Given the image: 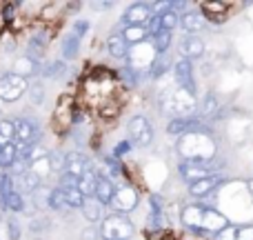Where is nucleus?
Segmentation results:
<instances>
[{"label":"nucleus","instance_id":"7","mask_svg":"<svg viewBox=\"0 0 253 240\" xmlns=\"http://www.w3.org/2000/svg\"><path fill=\"white\" fill-rule=\"evenodd\" d=\"M153 16L149 2H133L131 7H126V11L123 13V27H147L149 18Z\"/></svg>","mask_w":253,"mask_h":240},{"label":"nucleus","instance_id":"42","mask_svg":"<svg viewBox=\"0 0 253 240\" xmlns=\"http://www.w3.org/2000/svg\"><path fill=\"white\" fill-rule=\"evenodd\" d=\"M7 229H9V240H20L22 227H20V223H18V218H9L7 220Z\"/></svg>","mask_w":253,"mask_h":240},{"label":"nucleus","instance_id":"2","mask_svg":"<svg viewBox=\"0 0 253 240\" xmlns=\"http://www.w3.org/2000/svg\"><path fill=\"white\" fill-rule=\"evenodd\" d=\"M16 122V144H18V153L27 151V147H34L40 143V125L36 118L22 116V118L13 120Z\"/></svg>","mask_w":253,"mask_h":240},{"label":"nucleus","instance_id":"29","mask_svg":"<svg viewBox=\"0 0 253 240\" xmlns=\"http://www.w3.org/2000/svg\"><path fill=\"white\" fill-rule=\"evenodd\" d=\"M62 193H65V198H67V205H69V209H83V205H84V200H87V198L80 193L78 187L62 189Z\"/></svg>","mask_w":253,"mask_h":240},{"label":"nucleus","instance_id":"51","mask_svg":"<svg viewBox=\"0 0 253 240\" xmlns=\"http://www.w3.org/2000/svg\"><path fill=\"white\" fill-rule=\"evenodd\" d=\"M2 176H4V169H2V165H0V178H2Z\"/></svg>","mask_w":253,"mask_h":240},{"label":"nucleus","instance_id":"4","mask_svg":"<svg viewBox=\"0 0 253 240\" xmlns=\"http://www.w3.org/2000/svg\"><path fill=\"white\" fill-rule=\"evenodd\" d=\"M129 131V140L131 144H138V147H149L153 143V127L144 116H133L126 125Z\"/></svg>","mask_w":253,"mask_h":240},{"label":"nucleus","instance_id":"25","mask_svg":"<svg viewBox=\"0 0 253 240\" xmlns=\"http://www.w3.org/2000/svg\"><path fill=\"white\" fill-rule=\"evenodd\" d=\"M20 178H22V192L25 193H31V196H34V193L42 187V178H40L36 171H31V169L27 171V174H22Z\"/></svg>","mask_w":253,"mask_h":240},{"label":"nucleus","instance_id":"1","mask_svg":"<svg viewBox=\"0 0 253 240\" xmlns=\"http://www.w3.org/2000/svg\"><path fill=\"white\" fill-rule=\"evenodd\" d=\"M100 238L102 240H131L135 234V227L126 216L123 214H111L105 216L100 223Z\"/></svg>","mask_w":253,"mask_h":240},{"label":"nucleus","instance_id":"50","mask_svg":"<svg viewBox=\"0 0 253 240\" xmlns=\"http://www.w3.org/2000/svg\"><path fill=\"white\" fill-rule=\"evenodd\" d=\"M247 189H249V193L253 196V180H247Z\"/></svg>","mask_w":253,"mask_h":240},{"label":"nucleus","instance_id":"27","mask_svg":"<svg viewBox=\"0 0 253 240\" xmlns=\"http://www.w3.org/2000/svg\"><path fill=\"white\" fill-rule=\"evenodd\" d=\"M16 160H18V144L7 143L2 147V151H0V165H2V169H9Z\"/></svg>","mask_w":253,"mask_h":240},{"label":"nucleus","instance_id":"10","mask_svg":"<svg viewBox=\"0 0 253 240\" xmlns=\"http://www.w3.org/2000/svg\"><path fill=\"white\" fill-rule=\"evenodd\" d=\"M222 183H224V176L222 174H211V176H207V178L198 180V183L189 185V196L205 198V196H209L211 192H215V189H218Z\"/></svg>","mask_w":253,"mask_h":240},{"label":"nucleus","instance_id":"9","mask_svg":"<svg viewBox=\"0 0 253 240\" xmlns=\"http://www.w3.org/2000/svg\"><path fill=\"white\" fill-rule=\"evenodd\" d=\"M67 174L76 176V178H83V176H93V162L89 160L84 153L80 151H69L67 153Z\"/></svg>","mask_w":253,"mask_h":240},{"label":"nucleus","instance_id":"3","mask_svg":"<svg viewBox=\"0 0 253 240\" xmlns=\"http://www.w3.org/2000/svg\"><path fill=\"white\" fill-rule=\"evenodd\" d=\"M27 89H29V83H27V78H22V76L13 74V71L0 76V100L2 102L20 100L27 94Z\"/></svg>","mask_w":253,"mask_h":240},{"label":"nucleus","instance_id":"23","mask_svg":"<svg viewBox=\"0 0 253 240\" xmlns=\"http://www.w3.org/2000/svg\"><path fill=\"white\" fill-rule=\"evenodd\" d=\"M80 43H83V38H80V36H76L74 31H71V34L62 40V47H60L62 49V58H65V60H71V58L78 56Z\"/></svg>","mask_w":253,"mask_h":240},{"label":"nucleus","instance_id":"39","mask_svg":"<svg viewBox=\"0 0 253 240\" xmlns=\"http://www.w3.org/2000/svg\"><path fill=\"white\" fill-rule=\"evenodd\" d=\"M29 96H31V105H42V100H44V89H42V85L40 83H36V85H29Z\"/></svg>","mask_w":253,"mask_h":240},{"label":"nucleus","instance_id":"38","mask_svg":"<svg viewBox=\"0 0 253 240\" xmlns=\"http://www.w3.org/2000/svg\"><path fill=\"white\" fill-rule=\"evenodd\" d=\"M229 9V2H202L200 4V11L202 16H207V13H224Z\"/></svg>","mask_w":253,"mask_h":240},{"label":"nucleus","instance_id":"43","mask_svg":"<svg viewBox=\"0 0 253 240\" xmlns=\"http://www.w3.org/2000/svg\"><path fill=\"white\" fill-rule=\"evenodd\" d=\"M236 240H253V225L236 227Z\"/></svg>","mask_w":253,"mask_h":240},{"label":"nucleus","instance_id":"28","mask_svg":"<svg viewBox=\"0 0 253 240\" xmlns=\"http://www.w3.org/2000/svg\"><path fill=\"white\" fill-rule=\"evenodd\" d=\"M49 209H53V211H67V209H69L62 189H58V187L51 189V193H49Z\"/></svg>","mask_w":253,"mask_h":240},{"label":"nucleus","instance_id":"26","mask_svg":"<svg viewBox=\"0 0 253 240\" xmlns=\"http://www.w3.org/2000/svg\"><path fill=\"white\" fill-rule=\"evenodd\" d=\"M2 207L7 211H11V214H22V211H25V198H22V193L16 189V192H11L4 198Z\"/></svg>","mask_w":253,"mask_h":240},{"label":"nucleus","instance_id":"13","mask_svg":"<svg viewBox=\"0 0 253 240\" xmlns=\"http://www.w3.org/2000/svg\"><path fill=\"white\" fill-rule=\"evenodd\" d=\"M116 192H118V187H116L114 183H111L109 178H105V176H98V183H96V200L100 202L102 207L105 205H114V198H116Z\"/></svg>","mask_w":253,"mask_h":240},{"label":"nucleus","instance_id":"6","mask_svg":"<svg viewBox=\"0 0 253 240\" xmlns=\"http://www.w3.org/2000/svg\"><path fill=\"white\" fill-rule=\"evenodd\" d=\"M156 58H158V53H156V49H153V45H147V43L135 45V47L129 49V53H126V62H129V67L133 71L149 69Z\"/></svg>","mask_w":253,"mask_h":240},{"label":"nucleus","instance_id":"14","mask_svg":"<svg viewBox=\"0 0 253 240\" xmlns=\"http://www.w3.org/2000/svg\"><path fill=\"white\" fill-rule=\"evenodd\" d=\"M114 205L118 207L120 211H133L135 207H138V193L133 192L131 187H120L118 192H116V198H114Z\"/></svg>","mask_w":253,"mask_h":240},{"label":"nucleus","instance_id":"17","mask_svg":"<svg viewBox=\"0 0 253 240\" xmlns=\"http://www.w3.org/2000/svg\"><path fill=\"white\" fill-rule=\"evenodd\" d=\"M38 71H40V62L34 60L31 56H27V53L16 58V62H13V74L22 76V78H29V76L38 74Z\"/></svg>","mask_w":253,"mask_h":240},{"label":"nucleus","instance_id":"46","mask_svg":"<svg viewBox=\"0 0 253 240\" xmlns=\"http://www.w3.org/2000/svg\"><path fill=\"white\" fill-rule=\"evenodd\" d=\"M215 240H236V227H233V225H229L224 232H220L218 236H215Z\"/></svg>","mask_w":253,"mask_h":240},{"label":"nucleus","instance_id":"37","mask_svg":"<svg viewBox=\"0 0 253 240\" xmlns=\"http://www.w3.org/2000/svg\"><path fill=\"white\" fill-rule=\"evenodd\" d=\"M49 193H51V189H47V187H40L34 193V202L38 209H49Z\"/></svg>","mask_w":253,"mask_h":240},{"label":"nucleus","instance_id":"36","mask_svg":"<svg viewBox=\"0 0 253 240\" xmlns=\"http://www.w3.org/2000/svg\"><path fill=\"white\" fill-rule=\"evenodd\" d=\"M11 192H16V185H13V176H11V174H4L2 178H0V205H2L4 198H7Z\"/></svg>","mask_w":253,"mask_h":240},{"label":"nucleus","instance_id":"31","mask_svg":"<svg viewBox=\"0 0 253 240\" xmlns=\"http://www.w3.org/2000/svg\"><path fill=\"white\" fill-rule=\"evenodd\" d=\"M96 183H98L96 174L93 176H83V178H80V185H78L80 193H83L84 198H93L96 196Z\"/></svg>","mask_w":253,"mask_h":240},{"label":"nucleus","instance_id":"22","mask_svg":"<svg viewBox=\"0 0 253 240\" xmlns=\"http://www.w3.org/2000/svg\"><path fill=\"white\" fill-rule=\"evenodd\" d=\"M83 216L89 220V223H102V205L96 200V198H87L84 200V205H83Z\"/></svg>","mask_w":253,"mask_h":240},{"label":"nucleus","instance_id":"44","mask_svg":"<svg viewBox=\"0 0 253 240\" xmlns=\"http://www.w3.org/2000/svg\"><path fill=\"white\" fill-rule=\"evenodd\" d=\"M100 238V229L93 227V225H89V227L83 229V240H98Z\"/></svg>","mask_w":253,"mask_h":240},{"label":"nucleus","instance_id":"18","mask_svg":"<svg viewBox=\"0 0 253 240\" xmlns=\"http://www.w3.org/2000/svg\"><path fill=\"white\" fill-rule=\"evenodd\" d=\"M205 53V43L198 36H187L182 40V58L187 60H193V58H200Z\"/></svg>","mask_w":253,"mask_h":240},{"label":"nucleus","instance_id":"30","mask_svg":"<svg viewBox=\"0 0 253 240\" xmlns=\"http://www.w3.org/2000/svg\"><path fill=\"white\" fill-rule=\"evenodd\" d=\"M160 18H162V29L165 31H173L175 27L180 25V13L169 7H167L165 11H160Z\"/></svg>","mask_w":253,"mask_h":240},{"label":"nucleus","instance_id":"47","mask_svg":"<svg viewBox=\"0 0 253 240\" xmlns=\"http://www.w3.org/2000/svg\"><path fill=\"white\" fill-rule=\"evenodd\" d=\"M87 29H89V22L78 20V22H76V25H74V29H71V31H74L76 36H80V38H83V36H84V31H87Z\"/></svg>","mask_w":253,"mask_h":240},{"label":"nucleus","instance_id":"15","mask_svg":"<svg viewBox=\"0 0 253 240\" xmlns=\"http://www.w3.org/2000/svg\"><path fill=\"white\" fill-rule=\"evenodd\" d=\"M202 25H205V16H202L200 9H187V11L180 16V27H182L184 31H189V34L200 31Z\"/></svg>","mask_w":253,"mask_h":240},{"label":"nucleus","instance_id":"48","mask_svg":"<svg viewBox=\"0 0 253 240\" xmlns=\"http://www.w3.org/2000/svg\"><path fill=\"white\" fill-rule=\"evenodd\" d=\"M40 227H49V220L47 218H40V220H34V223H31V232H42V229Z\"/></svg>","mask_w":253,"mask_h":240},{"label":"nucleus","instance_id":"34","mask_svg":"<svg viewBox=\"0 0 253 240\" xmlns=\"http://www.w3.org/2000/svg\"><path fill=\"white\" fill-rule=\"evenodd\" d=\"M0 138L7 140V143H13L16 140V122L9 118L0 120Z\"/></svg>","mask_w":253,"mask_h":240},{"label":"nucleus","instance_id":"12","mask_svg":"<svg viewBox=\"0 0 253 240\" xmlns=\"http://www.w3.org/2000/svg\"><path fill=\"white\" fill-rule=\"evenodd\" d=\"M229 218L224 214H220V211H215V209H209L207 207V214H205V223H202V229L205 232H209V234H213V236H218L220 232H224V229L229 227Z\"/></svg>","mask_w":253,"mask_h":240},{"label":"nucleus","instance_id":"20","mask_svg":"<svg viewBox=\"0 0 253 240\" xmlns=\"http://www.w3.org/2000/svg\"><path fill=\"white\" fill-rule=\"evenodd\" d=\"M44 49H47V36H44V31H40V34L31 36L29 43H27V56L38 60V58L44 56Z\"/></svg>","mask_w":253,"mask_h":240},{"label":"nucleus","instance_id":"19","mask_svg":"<svg viewBox=\"0 0 253 240\" xmlns=\"http://www.w3.org/2000/svg\"><path fill=\"white\" fill-rule=\"evenodd\" d=\"M107 51L111 53V58H118V60L126 58L129 45H126V40L123 38V34H111L109 38H107Z\"/></svg>","mask_w":253,"mask_h":240},{"label":"nucleus","instance_id":"49","mask_svg":"<svg viewBox=\"0 0 253 240\" xmlns=\"http://www.w3.org/2000/svg\"><path fill=\"white\" fill-rule=\"evenodd\" d=\"M16 7H18L16 2H13V4H7V7H4V20H11V18H13V11H16Z\"/></svg>","mask_w":253,"mask_h":240},{"label":"nucleus","instance_id":"21","mask_svg":"<svg viewBox=\"0 0 253 240\" xmlns=\"http://www.w3.org/2000/svg\"><path fill=\"white\" fill-rule=\"evenodd\" d=\"M120 34H123V38L126 40V45H131V47L147 43V38H149L147 27H125Z\"/></svg>","mask_w":253,"mask_h":240},{"label":"nucleus","instance_id":"5","mask_svg":"<svg viewBox=\"0 0 253 240\" xmlns=\"http://www.w3.org/2000/svg\"><path fill=\"white\" fill-rule=\"evenodd\" d=\"M173 78H175V85H178L180 92H184V94H189V96L196 98L198 89H196V76H193L191 60L180 58V60L173 65Z\"/></svg>","mask_w":253,"mask_h":240},{"label":"nucleus","instance_id":"32","mask_svg":"<svg viewBox=\"0 0 253 240\" xmlns=\"http://www.w3.org/2000/svg\"><path fill=\"white\" fill-rule=\"evenodd\" d=\"M153 49H156V53L158 56H162V53L167 51V49H169V45H171V31H165L162 29L160 34L156 36V38H153Z\"/></svg>","mask_w":253,"mask_h":240},{"label":"nucleus","instance_id":"35","mask_svg":"<svg viewBox=\"0 0 253 240\" xmlns=\"http://www.w3.org/2000/svg\"><path fill=\"white\" fill-rule=\"evenodd\" d=\"M65 71H67L65 60H53L42 69V76H47V78H60Z\"/></svg>","mask_w":253,"mask_h":240},{"label":"nucleus","instance_id":"11","mask_svg":"<svg viewBox=\"0 0 253 240\" xmlns=\"http://www.w3.org/2000/svg\"><path fill=\"white\" fill-rule=\"evenodd\" d=\"M205 214H207V207L205 205H189V207H184V209H182V214H180V220H182L184 227L198 232V229H202Z\"/></svg>","mask_w":253,"mask_h":240},{"label":"nucleus","instance_id":"40","mask_svg":"<svg viewBox=\"0 0 253 240\" xmlns=\"http://www.w3.org/2000/svg\"><path fill=\"white\" fill-rule=\"evenodd\" d=\"M147 31H149V36H151V38H156V36L162 31V18H160V13H153V16L149 18Z\"/></svg>","mask_w":253,"mask_h":240},{"label":"nucleus","instance_id":"45","mask_svg":"<svg viewBox=\"0 0 253 240\" xmlns=\"http://www.w3.org/2000/svg\"><path fill=\"white\" fill-rule=\"evenodd\" d=\"M129 151H131V140H123L120 144H116L114 158H120V156H125V153H129Z\"/></svg>","mask_w":253,"mask_h":240},{"label":"nucleus","instance_id":"16","mask_svg":"<svg viewBox=\"0 0 253 240\" xmlns=\"http://www.w3.org/2000/svg\"><path fill=\"white\" fill-rule=\"evenodd\" d=\"M178 171H180V176L184 178V183H187V185H193V183H198V180L211 176V171L207 169V167L191 165V162H182V165L178 167Z\"/></svg>","mask_w":253,"mask_h":240},{"label":"nucleus","instance_id":"24","mask_svg":"<svg viewBox=\"0 0 253 240\" xmlns=\"http://www.w3.org/2000/svg\"><path fill=\"white\" fill-rule=\"evenodd\" d=\"M218 111H220L218 98H215L213 94H207V96L202 98V102H200V116L202 118H207V120H213L215 116H218Z\"/></svg>","mask_w":253,"mask_h":240},{"label":"nucleus","instance_id":"8","mask_svg":"<svg viewBox=\"0 0 253 240\" xmlns=\"http://www.w3.org/2000/svg\"><path fill=\"white\" fill-rule=\"evenodd\" d=\"M167 131L173 136H187V134H196V131L209 134V129L198 118H193V116H184V118L182 116H175V118H171V122L167 125Z\"/></svg>","mask_w":253,"mask_h":240},{"label":"nucleus","instance_id":"41","mask_svg":"<svg viewBox=\"0 0 253 240\" xmlns=\"http://www.w3.org/2000/svg\"><path fill=\"white\" fill-rule=\"evenodd\" d=\"M149 69H151V76H153V78H160L162 74H167V69H169V62H167L165 58L158 56L156 60H153V65L149 67Z\"/></svg>","mask_w":253,"mask_h":240},{"label":"nucleus","instance_id":"33","mask_svg":"<svg viewBox=\"0 0 253 240\" xmlns=\"http://www.w3.org/2000/svg\"><path fill=\"white\" fill-rule=\"evenodd\" d=\"M49 169L51 171H58V174H65V167H67V156L60 151H51L49 153Z\"/></svg>","mask_w":253,"mask_h":240}]
</instances>
